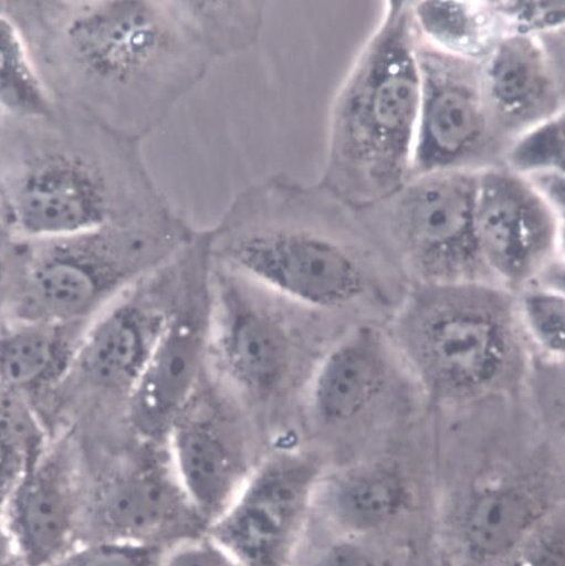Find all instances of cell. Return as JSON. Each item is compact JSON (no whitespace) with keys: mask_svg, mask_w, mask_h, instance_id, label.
<instances>
[{"mask_svg":"<svg viewBox=\"0 0 565 566\" xmlns=\"http://www.w3.org/2000/svg\"><path fill=\"white\" fill-rule=\"evenodd\" d=\"M357 213L318 184L278 174L243 189L208 233L209 254L229 271L297 303L331 308L366 290L348 238Z\"/></svg>","mask_w":565,"mask_h":566,"instance_id":"1","label":"cell"},{"mask_svg":"<svg viewBox=\"0 0 565 566\" xmlns=\"http://www.w3.org/2000/svg\"><path fill=\"white\" fill-rule=\"evenodd\" d=\"M384 18L336 93L318 185L355 212L390 198L412 178L421 80L411 2Z\"/></svg>","mask_w":565,"mask_h":566,"instance_id":"2","label":"cell"},{"mask_svg":"<svg viewBox=\"0 0 565 566\" xmlns=\"http://www.w3.org/2000/svg\"><path fill=\"white\" fill-rule=\"evenodd\" d=\"M73 60L118 111V134L142 143L215 62L176 0L93 3L67 28Z\"/></svg>","mask_w":565,"mask_h":566,"instance_id":"3","label":"cell"},{"mask_svg":"<svg viewBox=\"0 0 565 566\" xmlns=\"http://www.w3.org/2000/svg\"><path fill=\"white\" fill-rule=\"evenodd\" d=\"M195 235L171 205L142 219L46 241L28 264L17 318L91 323Z\"/></svg>","mask_w":565,"mask_h":566,"instance_id":"4","label":"cell"},{"mask_svg":"<svg viewBox=\"0 0 565 566\" xmlns=\"http://www.w3.org/2000/svg\"><path fill=\"white\" fill-rule=\"evenodd\" d=\"M514 307L467 282L432 283L397 324L399 344L423 386L441 401L479 398L511 381L523 359Z\"/></svg>","mask_w":565,"mask_h":566,"instance_id":"5","label":"cell"},{"mask_svg":"<svg viewBox=\"0 0 565 566\" xmlns=\"http://www.w3.org/2000/svg\"><path fill=\"white\" fill-rule=\"evenodd\" d=\"M480 171L450 169L415 177L365 211L386 219L407 258L423 275L435 283L462 282L485 269L475 235Z\"/></svg>","mask_w":565,"mask_h":566,"instance_id":"6","label":"cell"},{"mask_svg":"<svg viewBox=\"0 0 565 566\" xmlns=\"http://www.w3.org/2000/svg\"><path fill=\"white\" fill-rule=\"evenodd\" d=\"M417 61L421 99L412 178L450 169H482L481 164L499 154L503 144L484 99L480 62L444 52L420 34Z\"/></svg>","mask_w":565,"mask_h":566,"instance_id":"7","label":"cell"},{"mask_svg":"<svg viewBox=\"0 0 565 566\" xmlns=\"http://www.w3.org/2000/svg\"><path fill=\"white\" fill-rule=\"evenodd\" d=\"M315 461L280 451L253 469L207 535L243 566H290L318 483Z\"/></svg>","mask_w":565,"mask_h":566,"instance_id":"8","label":"cell"},{"mask_svg":"<svg viewBox=\"0 0 565 566\" xmlns=\"http://www.w3.org/2000/svg\"><path fill=\"white\" fill-rule=\"evenodd\" d=\"M559 216L525 177L501 164L482 168L475 235L484 268L514 285L532 279L557 248Z\"/></svg>","mask_w":565,"mask_h":566,"instance_id":"9","label":"cell"},{"mask_svg":"<svg viewBox=\"0 0 565 566\" xmlns=\"http://www.w3.org/2000/svg\"><path fill=\"white\" fill-rule=\"evenodd\" d=\"M210 301L208 355L231 384L266 398L286 381L294 344L284 321L232 276H221Z\"/></svg>","mask_w":565,"mask_h":566,"instance_id":"10","label":"cell"},{"mask_svg":"<svg viewBox=\"0 0 565 566\" xmlns=\"http://www.w3.org/2000/svg\"><path fill=\"white\" fill-rule=\"evenodd\" d=\"M210 302H186L169 316L129 394L135 430L150 441L166 439L195 399L209 350Z\"/></svg>","mask_w":565,"mask_h":566,"instance_id":"11","label":"cell"},{"mask_svg":"<svg viewBox=\"0 0 565 566\" xmlns=\"http://www.w3.org/2000/svg\"><path fill=\"white\" fill-rule=\"evenodd\" d=\"M542 35L506 33L480 61L484 99L502 143L563 112V72Z\"/></svg>","mask_w":565,"mask_h":566,"instance_id":"12","label":"cell"},{"mask_svg":"<svg viewBox=\"0 0 565 566\" xmlns=\"http://www.w3.org/2000/svg\"><path fill=\"white\" fill-rule=\"evenodd\" d=\"M84 515L95 530L93 541L159 546L205 525L182 491L171 461L160 463L158 459H145L102 485Z\"/></svg>","mask_w":565,"mask_h":566,"instance_id":"13","label":"cell"},{"mask_svg":"<svg viewBox=\"0 0 565 566\" xmlns=\"http://www.w3.org/2000/svg\"><path fill=\"white\" fill-rule=\"evenodd\" d=\"M168 458L189 503L208 527L241 491L253 469L229 424L197 396L167 434Z\"/></svg>","mask_w":565,"mask_h":566,"instance_id":"14","label":"cell"},{"mask_svg":"<svg viewBox=\"0 0 565 566\" xmlns=\"http://www.w3.org/2000/svg\"><path fill=\"white\" fill-rule=\"evenodd\" d=\"M82 502L69 472L43 458L0 506V522L23 566H51L74 546Z\"/></svg>","mask_w":565,"mask_h":566,"instance_id":"15","label":"cell"},{"mask_svg":"<svg viewBox=\"0 0 565 566\" xmlns=\"http://www.w3.org/2000/svg\"><path fill=\"white\" fill-rule=\"evenodd\" d=\"M171 313L143 294L126 292L88 324L73 369L98 387L129 395Z\"/></svg>","mask_w":565,"mask_h":566,"instance_id":"16","label":"cell"},{"mask_svg":"<svg viewBox=\"0 0 565 566\" xmlns=\"http://www.w3.org/2000/svg\"><path fill=\"white\" fill-rule=\"evenodd\" d=\"M393 367L385 344L360 329L336 345L318 366L311 386V408L328 427L366 421L384 402Z\"/></svg>","mask_w":565,"mask_h":566,"instance_id":"17","label":"cell"},{"mask_svg":"<svg viewBox=\"0 0 565 566\" xmlns=\"http://www.w3.org/2000/svg\"><path fill=\"white\" fill-rule=\"evenodd\" d=\"M545 493L521 481L481 486L465 501L459 518L463 551L478 564L510 558L548 518Z\"/></svg>","mask_w":565,"mask_h":566,"instance_id":"18","label":"cell"},{"mask_svg":"<svg viewBox=\"0 0 565 566\" xmlns=\"http://www.w3.org/2000/svg\"><path fill=\"white\" fill-rule=\"evenodd\" d=\"M88 324L15 318L0 327V386L25 396L62 380Z\"/></svg>","mask_w":565,"mask_h":566,"instance_id":"19","label":"cell"},{"mask_svg":"<svg viewBox=\"0 0 565 566\" xmlns=\"http://www.w3.org/2000/svg\"><path fill=\"white\" fill-rule=\"evenodd\" d=\"M327 486L329 515L353 533L378 531L399 521L409 511L414 496L407 478L386 465L349 470Z\"/></svg>","mask_w":565,"mask_h":566,"instance_id":"20","label":"cell"},{"mask_svg":"<svg viewBox=\"0 0 565 566\" xmlns=\"http://www.w3.org/2000/svg\"><path fill=\"white\" fill-rule=\"evenodd\" d=\"M420 36L433 46L472 61H482L506 34L491 3L425 0L411 3Z\"/></svg>","mask_w":565,"mask_h":566,"instance_id":"21","label":"cell"},{"mask_svg":"<svg viewBox=\"0 0 565 566\" xmlns=\"http://www.w3.org/2000/svg\"><path fill=\"white\" fill-rule=\"evenodd\" d=\"M213 61L241 54L261 38L265 3L255 0H176Z\"/></svg>","mask_w":565,"mask_h":566,"instance_id":"22","label":"cell"},{"mask_svg":"<svg viewBox=\"0 0 565 566\" xmlns=\"http://www.w3.org/2000/svg\"><path fill=\"white\" fill-rule=\"evenodd\" d=\"M45 432L25 396L0 386V506L45 457Z\"/></svg>","mask_w":565,"mask_h":566,"instance_id":"23","label":"cell"},{"mask_svg":"<svg viewBox=\"0 0 565 566\" xmlns=\"http://www.w3.org/2000/svg\"><path fill=\"white\" fill-rule=\"evenodd\" d=\"M0 108L19 117H44L49 99L17 25L0 14Z\"/></svg>","mask_w":565,"mask_h":566,"instance_id":"24","label":"cell"},{"mask_svg":"<svg viewBox=\"0 0 565 566\" xmlns=\"http://www.w3.org/2000/svg\"><path fill=\"white\" fill-rule=\"evenodd\" d=\"M503 165L516 175L529 178L565 171L564 112L530 128L508 144Z\"/></svg>","mask_w":565,"mask_h":566,"instance_id":"25","label":"cell"},{"mask_svg":"<svg viewBox=\"0 0 565 566\" xmlns=\"http://www.w3.org/2000/svg\"><path fill=\"white\" fill-rule=\"evenodd\" d=\"M521 315L534 342L551 356L565 352V298L558 291L534 289L521 301Z\"/></svg>","mask_w":565,"mask_h":566,"instance_id":"26","label":"cell"},{"mask_svg":"<svg viewBox=\"0 0 565 566\" xmlns=\"http://www.w3.org/2000/svg\"><path fill=\"white\" fill-rule=\"evenodd\" d=\"M164 554L159 545L93 541L75 546L51 566H160Z\"/></svg>","mask_w":565,"mask_h":566,"instance_id":"27","label":"cell"},{"mask_svg":"<svg viewBox=\"0 0 565 566\" xmlns=\"http://www.w3.org/2000/svg\"><path fill=\"white\" fill-rule=\"evenodd\" d=\"M506 33H537L558 30L564 20L561 2H490Z\"/></svg>","mask_w":565,"mask_h":566,"instance_id":"28","label":"cell"},{"mask_svg":"<svg viewBox=\"0 0 565 566\" xmlns=\"http://www.w3.org/2000/svg\"><path fill=\"white\" fill-rule=\"evenodd\" d=\"M508 566H565V532L548 520L510 557Z\"/></svg>","mask_w":565,"mask_h":566,"instance_id":"29","label":"cell"},{"mask_svg":"<svg viewBox=\"0 0 565 566\" xmlns=\"http://www.w3.org/2000/svg\"><path fill=\"white\" fill-rule=\"evenodd\" d=\"M160 566H243L208 535L191 537L165 551Z\"/></svg>","mask_w":565,"mask_h":566,"instance_id":"30","label":"cell"},{"mask_svg":"<svg viewBox=\"0 0 565 566\" xmlns=\"http://www.w3.org/2000/svg\"><path fill=\"white\" fill-rule=\"evenodd\" d=\"M314 566H379V564L360 545L353 542H342L326 548Z\"/></svg>","mask_w":565,"mask_h":566,"instance_id":"31","label":"cell"},{"mask_svg":"<svg viewBox=\"0 0 565 566\" xmlns=\"http://www.w3.org/2000/svg\"><path fill=\"white\" fill-rule=\"evenodd\" d=\"M542 197L561 214L564 211V174H542L526 178Z\"/></svg>","mask_w":565,"mask_h":566,"instance_id":"32","label":"cell"},{"mask_svg":"<svg viewBox=\"0 0 565 566\" xmlns=\"http://www.w3.org/2000/svg\"><path fill=\"white\" fill-rule=\"evenodd\" d=\"M0 566H23L12 552H0Z\"/></svg>","mask_w":565,"mask_h":566,"instance_id":"33","label":"cell"},{"mask_svg":"<svg viewBox=\"0 0 565 566\" xmlns=\"http://www.w3.org/2000/svg\"><path fill=\"white\" fill-rule=\"evenodd\" d=\"M0 308H2V304H0Z\"/></svg>","mask_w":565,"mask_h":566,"instance_id":"34","label":"cell"}]
</instances>
